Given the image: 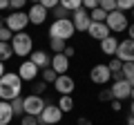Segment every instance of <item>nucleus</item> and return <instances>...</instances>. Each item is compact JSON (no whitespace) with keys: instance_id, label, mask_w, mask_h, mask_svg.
Returning a JSON list of instances; mask_svg holds the SVG:
<instances>
[{"instance_id":"f257e3e1","label":"nucleus","mask_w":134,"mask_h":125,"mask_svg":"<svg viewBox=\"0 0 134 125\" xmlns=\"http://www.w3.org/2000/svg\"><path fill=\"white\" fill-rule=\"evenodd\" d=\"M23 96V81L16 72H5L0 78V101H14Z\"/></svg>"},{"instance_id":"f03ea898","label":"nucleus","mask_w":134,"mask_h":125,"mask_svg":"<svg viewBox=\"0 0 134 125\" xmlns=\"http://www.w3.org/2000/svg\"><path fill=\"white\" fill-rule=\"evenodd\" d=\"M11 45V52H14V56H29V54L34 52V38L31 34H27V31H18V34H14V38L9 40Z\"/></svg>"},{"instance_id":"7ed1b4c3","label":"nucleus","mask_w":134,"mask_h":125,"mask_svg":"<svg viewBox=\"0 0 134 125\" xmlns=\"http://www.w3.org/2000/svg\"><path fill=\"white\" fill-rule=\"evenodd\" d=\"M76 34L72 20L69 18H58L49 25V38H58V40H69L72 36Z\"/></svg>"},{"instance_id":"20e7f679","label":"nucleus","mask_w":134,"mask_h":125,"mask_svg":"<svg viewBox=\"0 0 134 125\" xmlns=\"http://www.w3.org/2000/svg\"><path fill=\"white\" fill-rule=\"evenodd\" d=\"M105 25L107 29H110V34L114 31V34H121V31H127V14H123V11L114 9L107 14L105 18Z\"/></svg>"},{"instance_id":"39448f33","label":"nucleus","mask_w":134,"mask_h":125,"mask_svg":"<svg viewBox=\"0 0 134 125\" xmlns=\"http://www.w3.org/2000/svg\"><path fill=\"white\" fill-rule=\"evenodd\" d=\"M29 25V16L27 11H14V14H9L5 18V27L9 29L11 34H18V31H25Z\"/></svg>"},{"instance_id":"423d86ee","label":"nucleus","mask_w":134,"mask_h":125,"mask_svg":"<svg viewBox=\"0 0 134 125\" xmlns=\"http://www.w3.org/2000/svg\"><path fill=\"white\" fill-rule=\"evenodd\" d=\"M60 121H63V112L54 103H47L38 116V125H58Z\"/></svg>"},{"instance_id":"0eeeda50","label":"nucleus","mask_w":134,"mask_h":125,"mask_svg":"<svg viewBox=\"0 0 134 125\" xmlns=\"http://www.w3.org/2000/svg\"><path fill=\"white\" fill-rule=\"evenodd\" d=\"M45 105H47V101L43 96H38V94H29V96L23 98V110L29 116H40V112H43Z\"/></svg>"},{"instance_id":"6e6552de","label":"nucleus","mask_w":134,"mask_h":125,"mask_svg":"<svg viewBox=\"0 0 134 125\" xmlns=\"http://www.w3.org/2000/svg\"><path fill=\"white\" fill-rule=\"evenodd\" d=\"M90 78H92V83H96V85H107V83L112 81V72H110V67H107V62L94 65L92 72H90Z\"/></svg>"},{"instance_id":"1a4fd4ad","label":"nucleus","mask_w":134,"mask_h":125,"mask_svg":"<svg viewBox=\"0 0 134 125\" xmlns=\"http://www.w3.org/2000/svg\"><path fill=\"white\" fill-rule=\"evenodd\" d=\"M52 85H54V89H56L60 96H65V94H67V96H72L74 89H76V83H74V78L69 76V74H60Z\"/></svg>"},{"instance_id":"9d476101","label":"nucleus","mask_w":134,"mask_h":125,"mask_svg":"<svg viewBox=\"0 0 134 125\" xmlns=\"http://www.w3.org/2000/svg\"><path fill=\"white\" fill-rule=\"evenodd\" d=\"M112 101H130V92H132V85H130L125 78L112 83Z\"/></svg>"},{"instance_id":"9b49d317","label":"nucleus","mask_w":134,"mask_h":125,"mask_svg":"<svg viewBox=\"0 0 134 125\" xmlns=\"http://www.w3.org/2000/svg\"><path fill=\"white\" fill-rule=\"evenodd\" d=\"M114 56L121 62H134V40H130V38L119 40V47H116Z\"/></svg>"},{"instance_id":"f8f14e48","label":"nucleus","mask_w":134,"mask_h":125,"mask_svg":"<svg viewBox=\"0 0 134 125\" xmlns=\"http://www.w3.org/2000/svg\"><path fill=\"white\" fill-rule=\"evenodd\" d=\"M69 20H72V25H74V29L76 31H87V27H90V11L87 9H76V11H72V16H69Z\"/></svg>"},{"instance_id":"ddd939ff","label":"nucleus","mask_w":134,"mask_h":125,"mask_svg":"<svg viewBox=\"0 0 134 125\" xmlns=\"http://www.w3.org/2000/svg\"><path fill=\"white\" fill-rule=\"evenodd\" d=\"M16 74L20 76V81H23V83H31V81H36V76L40 74V69L36 67V65H34L31 60H23Z\"/></svg>"},{"instance_id":"4468645a","label":"nucleus","mask_w":134,"mask_h":125,"mask_svg":"<svg viewBox=\"0 0 134 125\" xmlns=\"http://www.w3.org/2000/svg\"><path fill=\"white\" fill-rule=\"evenodd\" d=\"M27 16H29V25H43L47 20V9L38 2V5H31V9L27 11Z\"/></svg>"},{"instance_id":"2eb2a0df","label":"nucleus","mask_w":134,"mask_h":125,"mask_svg":"<svg viewBox=\"0 0 134 125\" xmlns=\"http://www.w3.org/2000/svg\"><path fill=\"white\" fill-rule=\"evenodd\" d=\"M49 67H52L58 76H60V74H67V69H69V58H67L65 54H54Z\"/></svg>"},{"instance_id":"dca6fc26","label":"nucleus","mask_w":134,"mask_h":125,"mask_svg":"<svg viewBox=\"0 0 134 125\" xmlns=\"http://www.w3.org/2000/svg\"><path fill=\"white\" fill-rule=\"evenodd\" d=\"M29 60H31L38 69H45V67H49V62H52V56H49L47 52H43V49H34V52L29 54Z\"/></svg>"},{"instance_id":"f3484780","label":"nucleus","mask_w":134,"mask_h":125,"mask_svg":"<svg viewBox=\"0 0 134 125\" xmlns=\"http://www.w3.org/2000/svg\"><path fill=\"white\" fill-rule=\"evenodd\" d=\"M87 34L92 36L94 40H103V38H107L110 36V29H107V25L105 22H90V27H87Z\"/></svg>"},{"instance_id":"a211bd4d","label":"nucleus","mask_w":134,"mask_h":125,"mask_svg":"<svg viewBox=\"0 0 134 125\" xmlns=\"http://www.w3.org/2000/svg\"><path fill=\"white\" fill-rule=\"evenodd\" d=\"M116 47H119V38L116 36H107V38L100 40V52L105 54V56H110V58L116 54Z\"/></svg>"},{"instance_id":"6ab92c4d","label":"nucleus","mask_w":134,"mask_h":125,"mask_svg":"<svg viewBox=\"0 0 134 125\" xmlns=\"http://www.w3.org/2000/svg\"><path fill=\"white\" fill-rule=\"evenodd\" d=\"M14 110H11L9 101H0V125H9L14 121Z\"/></svg>"},{"instance_id":"aec40b11","label":"nucleus","mask_w":134,"mask_h":125,"mask_svg":"<svg viewBox=\"0 0 134 125\" xmlns=\"http://www.w3.org/2000/svg\"><path fill=\"white\" fill-rule=\"evenodd\" d=\"M56 105H58V110H60L63 114H67V112H72V110H74V96H67V94H65V96L58 98Z\"/></svg>"},{"instance_id":"412c9836","label":"nucleus","mask_w":134,"mask_h":125,"mask_svg":"<svg viewBox=\"0 0 134 125\" xmlns=\"http://www.w3.org/2000/svg\"><path fill=\"white\" fill-rule=\"evenodd\" d=\"M67 47V40H58V38H49V49L54 54H63Z\"/></svg>"},{"instance_id":"4be33fe9","label":"nucleus","mask_w":134,"mask_h":125,"mask_svg":"<svg viewBox=\"0 0 134 125\" xmlns=\"http://www.w3.org/2000/svg\"><path fill=\"white\" fill-rule=\"evenodd\" d=\"M11 56H14V52H11V45L0 40V62H7Z\"/></svg>"},{"instance_id":"5701e85b","label":"nucleus","mask_w":134,"mask_h":125,"mask_svg":"<svg viewBox=\"0 0 134 125\" xmlns=\"http://www.w3.org/2000/svg\"><path fill=\"white\" fill-rule=\"evenodd\" d=\"M105 18H107V14L100 9V7H96V9L90 11V20L92 22H105Z\"/></svg>"},{"instance_id":"b1692460","label":"nucleus","mask_w":134,"mask_h":125,"mask_svg":"<svg viewBox=\"0 0 134 125\" xmlns=\"http://www.w3.org/2000/svg\"><path fill=\"white\" fill-rule=\"evenodd\" d=\"M58 5L65 7L67 11H76V9H81V7H83V0H60Z\"/></svg>"},{"instance_id":"393cba45","label":"nucleus","mask_w":134,"mask_h":125,"mask_svg":"<svg viewBox=\"0 0 134 125\" xmlns=\"http://www.w3.org/2000/svg\"><path fill=\"white\" fill-rule=\"evenodd\" d=\"M9 105H11V110H14V116H23L25 114V110H23V96L9 101Z\"/></svg>"},{"instance_id":"a878e982","label":"nucleus","mask_w":134,"mask_h":125,"mask_svg":"<svg viewBox=\"0 0 134 125\" xmlns=\"http://www.w3.org/2000/svg\"><path fill=\"white\" fill-rule=\"evenodd\" d=\"M116 9L123 11V14H127V11L134 9V0H116Z\"/></svg>"},{"instance_id":"bb28decb","label":"nucleus","mask_w":134,"mask_h":125,"mask_svg":"<svg viewBox=\"0 0 134 125\" xmlns=\"http://www.w3.org/2000/svg\"><path fill=\"white\" fill-rule=\"evenodd\" d=\"M121 74H123L125 81L134 78V62H123V69H121Z\"/></svg>"},{"instance_id":"cd10ccee","label":"nucleus","mask_w":134,"mask_h":125,"mask_svg":"<svg viewBox=\"0 0 134 125\" xmlns=\"http://www.w3.org/2000/svg\"><path fill=\"white\" fill-rule=\"evenodd\" d=\"M56 78H58V74L54 72L52 67H45V69H43V81L47 83V85H49V83H54V81H56Z\"/></svg>"},{"instance_id":"c85d7f7f","label":"nucleus","mask_w":134,"mask_h":125,"mask_svg":"<svg viewBox=\"0 0 134 125\" xmlns=\"http://www.w3.org/2000/svg\"><path fill=\"white\" fill-rule=\"evenodd\" d=\"M107 67H110V72H112V74H116V72H121V69H123V62H121L116 56H112V58H110V62H107Z\"/></svg>"},{"instance_id":"c756f323","label":"nucleus","mask_w":134,"mask_h":125,"mask_svg":"<svg viewBox=\"0 0 134 125\" xmlns=\"http://www.w3.org/2000/svg\"><path fill=\"white\" fill-rule=\"evenodd\" d=\"M100 9L105 11V14H110V11H114L116 9V0H100Z\"/></svg>"},{"instance_id":"7c9ffc66","label":"nucleus","mask_w":134,"mask_h":125,"mask_svg":"<svg viewBox=\"0 0 134 125\" xmlns=\"http://www.w3.org/2000/svg\"><path fill=\"white\" fill-rule=\"evenodd\" d=\"M27 2H29V0H9V7H11L14 11H23Z\"/></svg>"},{"instance_id":"2f4dec72","label":"nucleus","mask_w":134,"mask_h":125,"mask_svg":"<svg viewBox=\"0 0 134 125\" xmlns=\"http://www.w3.org/2000/svg\"><path fill=\"white\" fill-rule=\"evenodd\" d=\"M20 125H38V116H29V114L20 116Z\"/></svg>"},{"instance_id":"473e14b6","label":"nucleus","mask_w":134,"mask_h":125,"mask_svg":"<svg viewBox=\"0 0 134 125\" xmlns=\"http://www.w3.org/2000/svg\"><path fill=\"white\" fill-rule=\"evenodd\" d=\"M54 14H56V20H58V18H69V14H72V11H67L65 7L58 5V7H54Z\"/></svg>"},{"instance_id":"72a5a7b5","label":"nucleus","mask_w":134,"mask_h":125,"mask_svg":"<svg viewBox=\"0 0 134 125\" xmlns=\"http://www.w3.org/2000/svg\"><path fill=\"white\" fill-rule=\"evenodd\" d=\"M11 38H14V34H11V31H9L7 27H2V29H0V40H2V43H9Z\"/></svg>"},{"instance_id":"f704fd0d","label":"nucleus","mask_w":134,"mask_h":125,"mask_svg":"<svg viewBox=\"0 0 134 125\" xmlns=\"http://www.w3.org/2000/svg\"><path fill=\"white\" fill-rule=\"evenodd\" d=\"M98 5H100V0H83V9H87V11L96 9Z\"/></svg>"},{"instance_id":"c9c22d12","label":"nucleus","mask_w":134,"mask_h":125,"mask_svg":"<svg viewBox=\"0 0 134 125\" xmlns=\"http://www.w3.org/2000/svg\"><path fill=\"white\" fill-rule=\"evenodd\" d=\"M98 101H103V103L112 101V92H110V89H100V92H98Z\"/></svg>"},{"instance_id":"e433bc0d","label":"nucleus","mask_w":134,"mask_h":125,"mask_svg":"<svg viewBox=\"0 0 134 125\" xmlns=\"http://www.w3.org/2000/svg\"><path fill=\"white\" fill-rule=\"evenodd\" d=\"M58 2H60V0H40V5L45 7V9H54V7H58Z\"/></svg>"},{"instance_id":"4c0bfd02","label":"nucleus","mask_w":134,"mask_h":125,"mask_svg":"<svg viewBox=\"0 0 134 125\" xmlns=\"http://www.w3.org/2000/svg\"><path fill=\"white\" fill-rule=\"evenodd\" d=\"M45 89H47V83H45V81H40V83H36V85H34V94H38V96L43 94Z\"/></svg>"},{"instance_id":"58836bf2","label":"nucleus","mask_w":134,"mask_h":125,"mask_svg":"<svg viewBox=\"0 0 134 125\" xmlns=\"http://www.w3.org/2000/svg\"><path fill=\"white\" fill-rule=\"evenodd\" d=\"M63 54H65V56H67V58H72V56H74V54H76V49H74V47H72V45H67V47H65V52H63Z\"/></svg>"},{"instance_id":"ea45409f","label":"nucleus","mask_w":134,"mask_h":125,"mask_svg":"<svg viewBox=\"0 0 134 125\" xmlns=\"http://www.w3.org/2000/svg\"><path fill=\"white\" fill-rule=\"evenodd\" d=\"M76 125H92V121L87 118V116H81V118L76 121Z\"/></svg>"},{"instance_id":"a19ab883","label":"nucleus","mask_w":134,"mask_h":125,"mask_svg":"<svg viewBox=\"0 0 134 125\" xmlns=\"http://www.w3.org/2000/svg\"><path fill=\"white\" fill-rule=\"evenodd\" d=\"M112 110H114V112H121V110H123L121 101H112Z\"/></svg>"},{"instance_id":"79ce46f5","label":"nucleus","mask_w":134,"mask_h":125,"mask_svg":"<svg viewBox=\"0 0 134 125\" xmlns=\"http://www.w3.org/2000/svg\"><path fill=\"white\" fill-rule=\"evenodd\" d=\"M127 34H130V40H134V22L127 25Z\"/></svg>"},{"instance_id":"37998d69","label":"nucleus","mask_w":134,"mask_h":125,"mask_svg":"<svg viewBox=\"0 0 134 125\" xmlns=\"http://www.w3.org/2000/svg\"><path fill=\"white\" fill-rule=\"evenodd\" d=\"M2 9H9V0H0V11Z\"/></svg>"},{"instance_id":"c03bdc74","label":"nucleus","mask_w":134,"mask_h":125,"mask_svg":"<svg viewBox=\"0 0 134 125\" xmlns=\"http://www.w3.org/2000/svg\"><path fill=\"white\" fill-rule=\"evenodd\" d=\"M130 116H134V101H130Z\"/></svg>"},{"instance_id":"a18cd8bd","label":"nucleus","mask_w":134,"mask_h":125,"mask_svg":"<svg viewBox=\"0 0 134 125\" xmlns=\"http://www.w3.org/2000/svg\"><path fill=\"white\" fill-rule=\"evenodd\" d=\"M2 74H5V62H0V78H2Z\"/></svg>"},{"instance_id":"49530a36","label":"nucleus","mask_w":134,"mask_h":125,"mask_svg":"<svg viewBox=\"0 0 134 125\" xmlns=\"http://www.w3.org/2000/svg\"><path fill=\"white\" fill-rule=\"evenodd\" d=\"M127 125H134V116H127Z\"/></svg>"},{"instance_id":"de8ad7c7","label":"nucleus","mask_w":134,"mask_h":125,"mask_svg":"<svg viewBox=\"0 0 134 125\" xmlns=\"http://www.w3.org/2000/svg\"><path fill=\"white\" fill-rule=\"evenodd\" d=\"M130 101H134V87H132V92H130Z\"/></svg>"},{"instance_id":"09e8293b","label":"nucleus","mask_w":134,"mask_h":125,"mask_svg":"<svg viewBox=\"0 0 134 125\" xmlns=\"http://www.w3.org/2000/svg\"><path fill=\"white\" fill-rule=\"evenodd\" d=\"M29 2H34V5H38V2H40V0H29Z\"/></svg>"},{"instance_id":"8fccbe9b","label":"nucleus","mask_w":134,"mask_h":125,"mask_svg":"<svg viewBox=\"0 0 134 125\" xmlns=\"http://www.w3.org/2000/svg\"><path fill=\"white\" fill-rule=\"evenodd\" d=\"M2 27H5V22H2V20H0V29H2Z\"/></svg>"},{"instance_id":"3c124183","label":"nucleus","mask_w":134,"mask_h":125,"mask_svg":"<svg viewBox=\"0 0 134 125\" xmlns=\"http://www.w3.org/2000/svg\"><path fill=\"white\" fill-rule=\"evenodd\" d=\"M0 20H2V22H5V18H2V16H0Z\"/></svg>"},{"instance_id":"603ef678","label":"nucleus","mask_w":134,"mask_h":125,"mask_svg":"<svg viewBox=\"0 0 134 125\" xmlns=\"http://www.w3.org/2000/svg\"><path fill=\"white\" fill-rule=\"evenodd\" d=\"M132 16H134V9H132Z\"/></svg>"}]
</instances>
